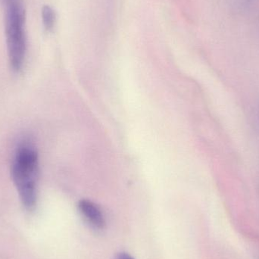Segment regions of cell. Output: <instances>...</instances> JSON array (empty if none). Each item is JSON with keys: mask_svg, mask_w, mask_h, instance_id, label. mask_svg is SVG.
<instances>
[{"mask_svg": "<svg viewBox=\"0 0 259 259\" xmlns=\"http://www.w3.org/2000/svg\"><path fill=\"white\" fill-rule=\"evenodd\" d=\"M39 160L32 143L24 141L17 148L12 166L14 184L22 205L33 210L37 199Z\"/></svg>", "mask_w": 259, "mask_h": 259, "instance_id": "6da1fadb", "label": "cell"}, {"mask_svg": "<svg viewBox=\"0 0 259 259\" xmlns=\"http://www.w3.org/2000/svg\"><path fill=\"white\" fill-rule=\"evenodd\" d=\"M42 18L46 30L52 31L56 23V13L50 6H44L42 7Z\"/></svg>", "mask_w": 259, "mask_h": 259, "instance_id": "277c9868", "label": "cell"}, {"mask_svg": "<svg viewBox=\"0 0 259 259\" xmlns=\"http://www.w3.org/2000/svg\"><path fill=\"white\" fill-rule=\"evenodd\" d=\"M79 211L84 220L94 229L103 230L106 227V219L98 205L88 199H82L78 203Z\"/></svg>", "mask_w": 259, "mask_h": 259, "instance_id": "3957f363", "label": "cell"}, {"mask_svg": "<svg viewBox=\"0 0 259 259\" xmlns=\"http://www.w3.org/2000/svg\"><path fill=\"white\" fill-rule=\"evenodd\" d=\"M115 259H135L134 257L131 256V255L128 253H126V252H121V253H118L117 255L116 258Z\"/></svg>", "mask_w": 259, "mask_h": 259, "instance_id": "5b68a950", "label": "cell"}, {"mask_svg": "<svg viewBox=\"0 0 259 259\" xmlns=\"http://www.w3.org/2000/svg\"><path fill=\"white\" fill-rule=\"evenodd\" d=\"M24 22L25 15L22 6L18 3H11L6 15V31L9 62L15 71L21 69L25 59Z\"/></svg>", "mask_w": 259, "mask_h": 259, "instance_id": "7a4b0ae2", "label": "cell"}]
</instances>
